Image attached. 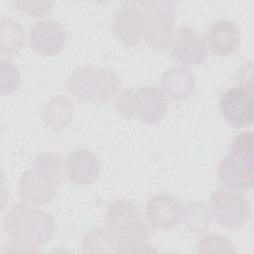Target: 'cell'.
Masks as SVG:
<instances>
[{
	"label": "cell",
	"instance_id": "6da1fadb",
	"mask_svg": "<svg viewBox=\"0 0 254 254\" xmlns=\"http://www.w3.org/2000/svg\"><path fill=\"white\" fill-rule=\"evenodd\" d=\"M219 182L228 189L248 190L254 182L253 132L238 134L217 168Z\"/></svg>",
	"mask_w": 254,
	"mask_h": 254
},
{
	"label": "cell",
	"instance_id": "7a4b0ae2",
	"mask_svg": "<svg viewBox=\"0 0 254 254\" xmlns=\"http://www.w3.org/2000/svg\"><path fill=\"white\" fill-rule=\"evenodd\" d=\"M145 18L144 38L147 45L155 50L170 48L174 40L173 20L176 16V4L173 1H139Z\"/></svg>",
	"mask_w": 254,
	"mask_h": 254
},
{
	"label": "cell",
	"instance_id": "3957f363",
	"mask_svg": "<svg viewBox=\"0 0 254 254\" xmlns=\"http://www.w3.org/2000/svg\"><path fill=\"white\" fill-rule=\"evenodd\" d=\"M209 206L218 224L225 228H240L251 217V204L239 190L218 188L209 198Z\"/></svg>",
	"mask_w": 254,
	"mask_h": 254
},
{
	"label": "cell",
	"instance_id": "277c9868",
	"mask_svg": "<svg viewBox=\"0 0 254 254\" xmlns=\"http://www.w3.org/2000/svg\"><path fill=\"white\" fill-rule=\"evenodd\" d=\"M219 108L232 127L245 128L251 126L254 119L252 88L241 85L227 89L219 99Z\"/></svg>",
	"mask_w": 254,
	"mask_h": 254
},
{
	"label": "cell",
	"instance_id": "5b68a950",
	"mask_svg": "<svg viewBox=\"0 0 254 254\" xmlns=\"http://www.w3.org/2000/svg\"><path fill=\"white\" fill-rule=\"evenodd\" d=\"M207 46L204 37L190 27L178 30L171 45V56L188 66L202 64L207 58Z\"/></svg>",
	"mask_w": 254,
	"mask_h": 254
},
{
	"label": "cell",
	"instance_id": "8992f818",
	"mask_svg": "<svg viewBox=\"0 0 254 254\" xmlns=\"http://www.w3.org/2000/svg\"><path fill=\"white\" fill-rule=\"evenodd\" d=\"M145 18L136 2L125 3L114 15L113 31L115 37L127 48L135 47L142 39Z\"/></svg>",
	"mask_w": 254,
	"mask_h": 254
},
{
	"label": "cell",
	"instance_id": "52a82bcc",
	"mask_svg": "<svg viewBox=\"0 0 254 254\" xmlns=\"http://www.w3.org/2000/svg\"><path fill=\"white\" fill-rule=\"evenodd\" d=\"M29 41L32 49L43 56L61 53L66 42L64 27L56 20H43L34 24L30 30Z\"/></svg>",
	"mask_w": 254,
	"mask_h": 254
},
{
	"label": "cell",
	"instance_id": "ba28073f",
	"mask_svg": "<svg viewBox=\"0 0 254 254\" xmlns=\"http://www.w3.org/2000/svg\"><path fill=\"white\" fill-rule=\"evenodd\" d=\"M146 215L150 224L159 229H171L184 219L185 207L170 194L160 193L149 198Z\"/></svg>",
	"mask_w": 254,
	"mask_h": 254
},
{
	"label": "cell",
	"instance_id": "9c48e42d",
	"mask_svg": "<svg viewBox=\"0 0 254 254\" xmlns=\"http://www.w3.org/2000/svg\"><path fill=\"white\" fill-rule=\"evenodd\" d=\"M64 170L71 183L78 186H87L97 179L100 172V163L92 152L79 149L68 154L64 163Z\"/></svg>",
	"mask_w": 254,
	"mask_h": 254
},
{
	"label": "cell",
	"instance_id": "30bf717a",
	"mask_svg": "<svg viewBox=\"0 0 254 254\" xmlns=\"http://www.w3.org/2000/svg\"><path fill=\"white\" fill-rule=\"evenodd\" d=\"M18 189L20 195L26 201L34 204H45L55 197L58 185L31 169L24 172L20 177Z\"/></svg>",
	"mask_w": 254,
	"mask_h": 254
},
{
	"label": "cell",
	"instance_id": "8fae6325",
	"mask_svg": "<svg viewBox=\"0 0 254 254\" xmlns=\"http://www.w3.org/2000/svg\"><path fill=\"white\" fill-rule=\"evenodd\" d=\"M240 41V30L230 21H218L212 24L207 32L208 49L219 57L234 53L239 47Z\"/></svg>",
	"mask_w": 254,
	"mask_h": 254
},
{
	"label": "cell",
	"instance_id": "7c38bea8",
	"mask_svg": "<svg viewBox=\"0 0 254 254\" xmlns=\"http://www.w3.org/2000/svg\"><path fill=\"white\" fill-rule=\"evenodd\" d=\"M117 253H147L156 252L146 241L149 237L147 224L138 218L130 224L115 231Z\"/></svg>",
	"mask_w": 254,
	"mask_h": 254
},
{
	"label": "cell",
	"instance_id": "4fadbf2b",
	"mask_svg": "<svg viewBox=\"0 0 254 254\" xmlns=\"http://www.w3.org/2000/svg\"><path fill=\"white\" fill-rule=\"evenodd\" d=\"M137 94L140 100V119L147 124L161 121L168 110V99L161 89L155 86L141 87Z\"/></svg>",
	"mask_w": 254,
	"mask_h": 254
},
{
	"label": "cell",
	"instance_id": "5bb4252c",
	"mask_svg": "<svg viewBox=\"0 0 254 254\" xmlns=\"http://www.w3.org/2000/svg\"><path fill=\"white\" fill-rule=\"evenodd\" d=\"M161 85L165 93L176 99L189 97L195 89L193 75L185 67L174 66L164 72Z\"/></svg>",
	"mask_w": 254,
	"mask_h": 254
},
{
	"label": "cell",
	"instance_id": "9a60e30c",
	"mask_svg": "<svg viewBox=\"0 0 254 254\" xmlns=\"http://www.w3.org/2000/svg\"><path fill=\"white\" fill-rule=\"evenodd\" d=\"M25 31L22 25L11 18L0 21V53L3 57L18 54L25 44Z\"/></svg>",
	"mask_w": 254,
	"mask_h": 254
},
{
	"label": "cell",
	"instance_id": "2e32d148",
	"mask_svg": "<svg viewBox=\"0 0 254 254\" xmlns=\"http://www.w3.org/2000/svg\"><path fill=\"white\" fill-rule=\"evenodd\" d=\"M73 105L65 97H54L44 109L45 124L56 131L64 129L73 118Z\"/></svg>",
	"mask_w": 254,
	"mask_h": 254
},
{
	"label": "cell",
	"instance_id": "e0dca14e",
	"mask_svg": "<svg viewBox=\"0 0 254 254\" xmlns=\"http://www.w3.org/2000/svg\"><path fill=\"white\" fill-rule=\"evenodd\" d=\"M56 231V222L53 216L40 208H34L26 224L24 235L34 239L37 243L44 245L54 236Z\"/></svg>",
	"mask_w": 254,
	"mask_h": 254
},
{
	"label": "cell",
	"instance_id": "ac0fdd59",
	"mask_svg": "<svg viewBox=\"0 0 254 254\" xmlns=\"http://www.w3.org/2000/svg\"><path fill=\"white\" fill-rule=\"evenodd\" d=\"M95 73L90 66L77 67L68 81L69 92L80 101H88L95 98Z\"/></svg>",
	"mask_w": 254,
	"mask_h": 254
},
{
	"label": "cell",
	"instance_id": "d6986e66",
	"mask_svg": "<svg viewBox=\"0 0 254 254\" xmlns=\"http://www.w3.org/2000/svg\"><path fill=\"white\" fill-rule=\"evenodd\" d=\"M139 218V211L135 204L127 199H117L111 202L105 213V220L114 232Z\"/></svg>",
	"mask_w": 254,
	"mask_h": 254
},
{
	"label": "cell",
	"instance_id": "ffe728a7",
	"mask_svg": "<svg viewBox=\"0 0 254 254\" xmlns=\"http://www.w3.org/2000/svg\"><path fill=\"white\" fill-rule=\"evenodd\" d=\"M84 253H117L116 234L111 228H95L82 241Z\"/></svg>",
	"mask_w": 254,
	"mask_h": 254
},
{
	"label": "cell",
	"instance_id": "44dd1931",
	"mask_svg": "<svg viewBox=\"0 0 254 254\" xmlns=\"http://www.w3.org/2000/svg\"><path fill=\"white\" fill-rule=\"evenodd\" d=\"M33 170L45 179L59 185L64 177V162L58 154L43 153L35 159Z\"/></svg>",
	"mask_w": 254,
	"mask_h": 254
},
{
	"label": "cell",
	"instance_id": "7402d4cb",
	"mask_svg": "<svg viewBox=\"0 0 254 254\" xmlns=\"http://www.w3.org/2000/svg\"><path fill=\"white\" fill-rule=\"evenodd\" d=\"M32 210V206L22 202L16 203L11 207L4 218V226L9 236L14 238L24 235L26 224Z\"/></svg>",
	"mask_w": 254,
	"mask_h": 254
},
{
	"label": "cell",
	"instance_id": "603a6c76",
	"mask_svg": "<svg viewBox=\"0 0 254 254\" xmlns=\"http://www.w3.org/2000/svg\"><path fill=\"white\" fill-rule=\"evenodd\" d=\"M184 219L190 231L201 233L208 229L211 218L207 208L197 202H192L185 207Z\"/></svg>",
	"mask_w": 254,
	"mask_h": 254
},
{
	"label": "cell",
	"instance_id": "cb8c5ba5",
	"mask_svg": "<svg viewBox=\"0 0 254 254\" xmlns=\"http://www.w3.org/2000/svg\"><path fill=\"white\" fill-rule=\"evenodd\" d=\"M120 86V78L114 71L106 68L96 70L95 98L100 100H107L118 92Z\"/></svg>",
	"mask_w": 254,
	"mask_h": 254
},
{
	"label": "cell",
	"instance_id": "d4e9b609",
	"mask_svg": "<svg viewBox=\"0 0 254 254\" xmlns=\"http://www.w3.org/2000/svg\"><path fill=\"white\" fill-rule=\"evenodd\" d=\"M114 104L117 113L123 118L129 119L140 115V100L137 91L123 89L115 98Z\"/></svg>",
	"mask_w": 254,
	"mask_h": 254
},
{
	"label": "cell",
	"instance_id": "484cf974",
	"mask_svg": "<svg viewBox=\"0 0 254 254\" xmlns=\"http://www.w3.org/2000/svg\"><path fill=\"white\" fill-rule=\"evenodd\" d=\"M198 253H235V247L231 240L220 234H208L198 242Z\"/></svg>",
	"mask_w": 254,
	"mask_h": 254
},
{
	"label": "cell",
	"instance_id": "4316f807",
	"mask_svg": "<svg viewBox=\"0 0 254 254\" xmlns=\"http://www.w3.org/2000/svg\"><path fill=\"white\" fill-rule=\"evenodd\" d=\"M21 82L20 70L17 65L8 60H1L0 93L7 95L14 92Z\"/></svg>",
	"mask_w": 254,
	"mask_h": 254
},
{
	"label": "cell",
	"instance_id": "83f0119b",
	"mask_svg": "<svg viewBox=\"0 0 254 254\" xmlns=\"http://www.w3.org/2000/svg\"><path fill=\"white\" fill-rule=\"evenodd\" d=\"M15 5L26 15L42 17L49 14L54 6L53 1H16Z\"/></svg>",
	"mask_w": 254,
	"mask_h": 254
},
{
	"label": "cell",
	"instance_id": "f1b7e54d",
	"mask_svg": "<svg viewBox=\"0 0 254 254\" xmlns=\"http://www.w3.org/2000/svg\"><path fill=\"white\" fill-rule=\"evenodd\" d=\"M6 252L9 253H29V252H41L39 243L27 235H20L14 237V239L7 245Z\"/></svg>",
	"mask_w": 254,
	"mask_h": 254
}]
</instances>
